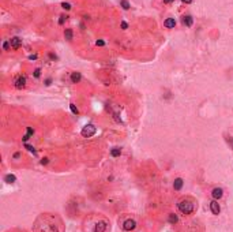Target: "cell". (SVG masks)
Returning <instances> with one entry per match:
<instances>
[{"label": "cell", "instance_id": "8fae6325", "mask_svg": "<svg viewBox=\"0 0 233 232\" xmlns=\"http://www.w3.org/2000/svg\"><path fill=\"white\" fill-rule=\"evenodd\" d=\"M181 22H183V25H184V26L190 28V26H192L194 19H192V17H191V15H184V17H183V19H181Z\"/></svg>", "mask_w": 233, "mask_h": 232}, {"label": "cell", "instance_id": "4fadbf2b", "mask_svg": "<svg viewBox=\"0 0 233 232\" xmlns=\"http://www.w3.org/2000/svg\"><path fill=\"white\" fill-rule=\"evenodd\" d=\"M81 81V74L79 73H72L71 74V82L72 83H77V82Z\"/></svg>", "mask_w": 233, "mask_h": 232}, {"label": "cell", "instance_id": "2e32d148", "mask_svg": "<svg viewBox=\"0 0 233 232\" xmlns=\"http://www.w3.org/2000/svg\"><path fill=\"white\" fill-rule=\"evenodd\" d=\"M121 6H123L124 10H128L130 8V3L127 2V0H121Z\"/></svg>", "mask_w": 233, "mask_h": 232}, {"label": "cell", "instance_id": "ba28073f", "mask_svg": "<svg viewBox=\"0 0 233 232\" xmlns=\"http://www.w3.org/2000/svg\"><path fill=\"white\" fill-rule=\"evenodd\" d=\"M210 210H211V213H213V214H216V216L220 214L221 208H220V204H218V201H217V199H213L211 202H210Z\"/></svg>", "mask_w": 233, "mask_h": 232}, {"label": "cell", "instance_id": "6da1fadb", "mask_svg": "<svg viewBox=\"0 0 233 232\" xmlns=\"http://www.w3.org/2000/svg\"><path fill=\"white\" fill-rule=\"evenodd\" d=\"M33 232H66V225L60 214L44 212L36 217L33 223Z\"/></svg>", "mask_w": 233, "mask_h": 232}, {"label": "cell", "instance_id": "cb8c5ba5", "mask_svg": "<svg viewBox=\"0 0 233 232\" xmlns=\"http://www.w3.org/2000/svg\"><path fill=\"white\" fill-rule=\"evenodd\" d=\"M97 45H104V41H97Z\"/></svg>", "mask_w": 233, "mask_h": 232}, {"label": "cell", "instance_id": "7402d4cb", "mask_svg": "<svg viewBox=\"0 0 233 232\" xmlns=\"http://www.w3.org/2000/svg\"><path fill=\"white\" fill-rule=\"evenodd\" d=\"M183 3H186V4H190V3H192V0H181Z\"/></svg>", "mask_w": 233, "mask_h": 232}, {"label": "cell", "instance_id": "52a82bcc", "mask_svg": "<svg viewBox=\"0 0 233 232\" xmlns=\"http://www.w3.org/2000/svg\"><path fill=\"white\" fill-rule=\"evenodd\" d=\"M94 134H96V127H94V126H92V124L85 126V129L82 130V135L86 137V138H89V137L94 135Z\"/></svg>", "mask_w": 233, "mask_h": 232}, {"label": "cell", "instance_id": "d6986e66", "mask_svg": "<svg viewBox=\"0 0 233 232\" xmlns=\"http://www.w3.org/2000/svg\"><path fill=\"white\" fill-rule=\"evenodd\" d=\"M121 28H123V29H127V28H128V25H127L126 22H121Z\"/></svg>", "mask_w": 233, "mask_h": 232}, {"label": "cell", "instance_id": "5b68a950", "mask_svg": "<svg viewBox=\"0 0 233 232\" xmlns=\"http://www.w3.org/2000/svg\"><path fill=\"white\" fill-rule=\"evenodd\" d=\"M175 232H206L205 224L199 219H186V221L180 223Z\"/></svg>", "mask_w": 233, "mask_h": 232}, {"label": "cell", "instance_id": "30bf717a", "mask_svg": "<svg viewBox=\"0 0 233 232\" xmlns=\"http://www.w3.org/2000/svg\"><path fill=\"white\" fill-rule=\"evenodd\" d=\"M21 43H22V41H21L19 37H12V38L10 40V45L14 49H18V48L21 47Z\"/></svg>", "mask_w": 233, "mask_h": 232}, {"label": "cell", "instance_id": "e0dca14e", "mask_svg": "<svg viewBox=\"0 0 233 232\" xmlns=\"http://www.w3.org/2000/svg\"><path fill=\"white\" fill-rule=\"evenodd\" d=\"M62 7H63V8H66V10H70L71 8V6L68 4V3H62Z\"/></svg>", "mask_w": 233, "mask_h": 232}, {"label": "cell", "instance_id": "ac0fdd59", "mask_svg": "<svg viewBox=\"0 0 233 232\" xmlns=\"http://www.w3.org/2000/svg\"><path fill=\"white\" fill-rule=\"evenodd\" d=\"M175 0H164V3L165 4H171V3H173Z\"/></svg>", "mask_w": 233, "mask_h": 232}, {"label": "cell", "instance_id": "3957f363", "mask_svg": "<svg viewBox=\"0 0 233 232\" xmlns=\"http://www.w3.org/2000/svg\"><path fill=\"white\" fill-rule=\"evenodd\" d=\"M176 208H177V212L184 219H191V217H194L196 214L199 204L195 197L190 195V194H184V195L177 198V201H176Z\"/></svg>", "mask_w": 233, "mask_h": 232}, {"label": "cell", "instance_id": "ffe728a7", "mask_svg": "<svg viewBox=\"0 0 233 232\" xmlns=\"http://www.w3.org/2000/svg\"><path fill=\"white\" fill-rule=\"evenodd\" d=\"M34 75H36V77H40V68H37V70L34 71Z\"/></svg>", "mask_w": 233, "mask_h": 232}, {"label": "cell", "instance_id": "7a4b0ae2", "mask_svg": "<svg viewBox=\"0 0 233 232\" xmlns=\"http://www.w3.org/2000/svg\"><path fill=\"white\" fill-rule=\"evenodd\" d=\"M82 232H111L112 223L109 217H107L102 213L92 212L87 213L81 223Z\"/></svg>", "mask_w": 233, "mask_h": 232}, {"label": "cell", "instance_id": "7c38bea8", "mask_svg": "<svg viewBox=\"0 0 233 232\" xmlns=\"http://www.w3.org/2000/svg\"><path fill=\"white\" fill-rule=\"evenodd\" d=\"M164 26H165V28H168V29H173L175 26H176V21H175V18H168V19H165Z\"/></svg>", "mask_w": 233, "mask_h": 232}, {"label": "cell", "instance_id": "277c9868", "mask_svg": "<svg viewBox=\"0 0 233 232\" xmlns=\"http://www.w3.org/2000/svg\"><path fill=\"white\" fill-rule=\"evenodd\" d=\"M119 228L121 232H138L139 229V219L134 213H121L117 219Z\"/></svg>", "mask_w": 233, "mask_h": 232}, {"label": "cell", "instance_id": "8992f818", "mask_svg": "<svg viewBox=\"0 0 233 232\" xmlns=\"http://www.w3.org/2000/svg\"><path fill=\"white\" fill-rule=\"evenodd\" d=\"M14 86L17 89H23L26 86V77L25 75H17L14 79Z\"/></svg>", "mask_w": 233, "mask_h": 232}, {"label": "cell", "instance_id": "9c48e42d", "mask_svg": "<svg viewBox=\"0 0 233 232\" xmlns=\"http://www.w3.org/2000/svg\"><path fill=\"white\" fill-rule=\"evenodd\" d=\"M224 195V190L221 189V187H214V189L211 190V197L214 198V199H221Z\"/></svg>", "mask_w": 233, "mask_h": 232}, {"label": "cell", "instance_id": "44dd1931", "mask_svg": "<svg viewBox=\"0 0 233 232\" xmlns=\"http://www.w3.org/2000/svg\"><path fill=\"white\" fill-rule=\"evenodd\" d=\"M3 48H4V49L7 51V49H8V43H4V44H3Z\"/></svg>", "mask_w": 233, "mask_h": 232}, {"label": "cell", "instance_id": "603a6c76", "mask_svg": "<svg viewBox=\"0 0 233 232\" xmlns=\"http://www.w3.org/2000/svg\"><path fill=\"white\" fill-rule=\"evenodd\" d=\"M60 25H62V23H64V17H60Z\"/></svg>", "mask_w": 233, "mask_h": 232}, {"label": "cell", "instance_id": "9a60e30c", "mask_svg": "<svg viewBox=\"0 0 233 232\" xmlns=\"http://www.w3.org/2000/svg\"><path fill=\"white\" fill-rule=\"evenodd\" d=\"M6 232H29V231L25 229V228H10V229H7Z\"/></svg>", "mask_w": 233, "mask_h": 232}, {"label": "cell", "instance_id": "5bb4252c", "mask_svg": "<svg viewBox=\"0 0 233 232\" xmlns=\"http://www.w3.org/2000/svg\"><path fill=\"white\" fill-rule=\"evenodd\" d=\"M72 30L71 29H66V32H64V37H66V40H68V41H71L72 40Z\"/></svg>", "mask_w": 233, "mask_h": 232}]
</instances>
